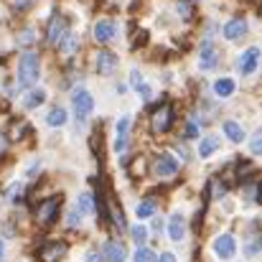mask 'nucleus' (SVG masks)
Segmentation results:
<instances>
[{
	"label": "nucleus",
	"instance_id": "1",
	"mask_svg": "<svg viewBox=\"0 0 262 262\" xmlns=\"http://www.w3.org/2000/svg\"><path fill=\"white\" fill-rule=\"evenodd\" d=\"M38 79V56L33 51H26L18 64V87H31Z\"/></svg>",
	"mask_w": 262,
	"mask_h": 262
},
{
	"label": "nucleus",
	"instance_id": "2",
	"mask_svg": "<svg viewBox=\"0 0 262 262\" xmlns=\"http://www.w3.org/2000/svg\"><path fill=\"white\" fill-rule=\"evenodd\" d=\"M59 209H61V196H51V199L41 201V204L36 206V219H38V224L51 227V224L56 222V216H59Z\"/></svg>",
	"mask_w": 262,
	"mask_h": 262
},
{
	"label": "nucleus",
	"instance_id": "3",
	"mask_svg": "<svg viewBox=\"0 0 262 262\" xmlns=\"http://www.w3.org/2000/svg\"><path fill=\"white\" fill-rule=\"evenodd\" d=\"M171 125H173V107H171L168 102H163V104L156 107L153 115H150V130H153L156 135H161V133H166Z\"/></svg>",
	"mask_w": 262,
	"mask_h": 262
},
{
	"label": "nucleus",
	"instance_id": "4",
	"mask_svg": "<svg viewBox=\"0 0 262 262\" xmlns=\"http://www.w3.org/2000/svg\"><path fill=\"white\" fill-rule=\"evenodd\" d=\"M153 173L158 178H168V176H176L178 173V161H176L171 153H161L153 163Z\"/></svg>",
	"mask_w": 262,
	"mask_h": 262
},
{
	"label": "nucleus",
	"instance_id": "5",
	"mask_svg": "<svg viewBox=\"0 0 262 262\" xmlns=\"http://www.w3.org/2000/svg\"><path fill=\"white\" fill-rule=\"evenodd\" d=\"M49 43H54V46H59L67 36H69V26H67V20L61 18V15H54L51 20H49Z\"/></svg>",
	"mask_w": 262,
	"mask_h": 262
},
{
	"label": "nucleus",
	"instance_id": "6",
	"mask_svg": "<svg viewBox=\"0 0 262 262\" xmlns=\"http://www.w3.org/2000/svg\"><path fill=\"white\" fill-rule=\"evenodd\" d=\"M72 102H74V112H77V117H79V120L89 117V112L94 110V99H92V94H89L87 89H77Z\"/></svg>",
	"mask_w": 262,
	"mask_h": 262
},
{
	"label": "nucleus",
	"instance_id": "7",
	"mask_svg": "<svg viewBox=\"0 0 262 262\" xmlns=\"http://www.w3.org/2000/svg\"><path fill=\"white\" fill-rule=\"evenodd\" d=\"M219 64V54H216V46L211 41H204L201 43V54H199V67L201 72H209Z\"/></svg>",
	"mask_w": 262,
	"mask_h": 262
},
{
	"label": "nucleus",
	"instance_id": "8",
	"mask_svg": "<svg viewBox=\"0 0 262 262\" xmlns=\"http://www.w3.org/2000/svg\"><path fill=\"white\" fill-rule=\"evenodd\" d=\"M214 252H216V257H222V260H232L234 252H237V242H234V237H232V234H222V237H216V239H214Z\"/></svg>",
	"mask_w": 262,
	"mask_h": 262
},
{
	"label": "nucleus",
	"instance_id": "9",
	"mask_svg": "<svg viewBox=\"0 0 262 262\" xmlns=\"http://www.w3.org/2000/svg\"><path fill=\"white\" fill-rule=\"evenodd\" d=\"M115 20L112 18H99L97 23H94V38H97V43H107V41H112L115 38Z\"/></svg>",
	"mask_w": 262,
	"mask_h": 262
},
{
	"label": "nucleus",
	"instance_id": "10",
	"mask_svg": "<svg viewBox=\"0 0 262 262\" xmlns=\"http://www.w3.org/2000/svg\"><path fill=\"white\" fill-rule=\"evenodd\" d=\"M257 64H260V49H247L245 54H242V59H239V72H242V77H250V74H255L257 72Z\"/></svg>",
	"mask_w": 262,
	"mask_h": 262
},
{
	"label": "nucleus",
	"instance_id": "11",
	"mask_svg": "<svg viewBox=\"0 0 262 262\" xmlns=\"http://www.w3.org/2000/svg\"><path fill=\"white\" fill-rule=\"evenodd\" d=\"M67 242H49L43 250H41V260L43 262H59L67 255Z\"/></svg>",
	"mask_w": 262,
	"mask_h": 262
},
{
	"label": "nucleus",
	"instance_id": "12",
	"mask_svg": "<svg viewBox=\"0 0 262 262\" xmlns=\"http://www.w3.org/2000/svg\"><path fill=\"white\" fill-rule=\"evenodd\" d=\"M247 33V20L245 18H232L227 26H224V38H229V41H237V38H242Z\"/></svg>",
	"mask_w": 262,
	"mask_h": 262
},
{
	"label": "nucleus",
	"instance_id": "13",
	"mask_svg": "<svg viewBox=\"0 0 262 262\" xmlns=\"http://www.w3.org/2000/svg\"><path fill=\"white\" fill-rule=\"evenodd\" d=\"M127 143H130V117H122V120L117 122V140H115V150H117V153H122V150L127 148Z\"/></svg>",
	"mask_w": 262,
	"mask_h": 262
},
{
	"label": "nucleus",
	"instance_id": "14",
	"mask_svg": "<svg viewBox=\"0 0 262 262\" xmlns=\"http://www.w3.org/2000/svg\"><path fill=\"white\" fill-rule=\"evenodd\" d=\"M94 59H97V72L99 74H112L115 67H117V59H115L112 51H99Z\"/></svg>",
	"mask_w": 262,
	"mask_h": 262
},
{
	"label": "nucleus",
	"instance_id": "15",
	"mask_svg": "<svg viewBox=\"0 0 262 262\" xmlns=\"http://www.w3.org/2000/svg\"><path fill=\"white\" fill-rule=\"evenodd\" d=\"M102 255L107 257V262H125V257H127V252L120 242H107L102 247Z\"/></svg>",
	"mask_w": 262,
	"mask_h": 262
},
{
	"label": "nucleus",
	"instance_id": "16",
	"mask_svg": "<svg viewBox=\"0 0 262 262\" xmlns=\"http://www.w3.org/2000/svg\"><path fill=\"white\" fill-rule=\"evenodd\" d=\"M183 232H186L183 216H181V214H173L171 222H168V234H171V239H173V242H181V239H183Z\"/></svg>",
	"mask_w": 262,
	"mask_h": 262
},
{
	"label": "nucleus",
	"instance_id": "17",
	"mask_svg": "<svg viewBox=\"0 0 262 262\" xmlns=\"http://www.w3.org/2000/svg\"><path fill=\"white\" fill-rule=\"evenodd\" d=\"M224 193H227V186L222 183V178H219V176H214V178H209V186H206V196L216 201V199H222Z\"/></svg>",
	"mask_w": 262,
	"mask_h": 262
},
{
	"label": "nucleus",
	"instance_id": "18",
	"mask_svg": "<svg viewBox=\"0 0 262 262\" xmlns=\"http://www.w3.org/2000/svg\"><path fill=\"white\" fill-rule=\"evenodd\" d=\"M224 133H227V138H229L232 143H242V140H245V133H242V127H239L234 120H227V122H224Z\"/></svg>",
	"mask_w": 262,
	"mask_h": 262
},
{
	"label": "nucleus",
	"instance_id": "19",
	"mask_svg": "<svg viewBox=\"0 0 262 262\" xmlns=\"http://www.w3.org/2000/svg\"><path fill=\"white\" fill-rule=\"evenodd\" d=\"M46 122H49L51 127H61V125L67 122V110H64V107H54V110L46 115Z\"/></svg>",
	"mask_w": 262,
	"mask_h": 262
},
{
	"label": "nucleus",
	"instance_id": "20",
	"mask_svg": "<svg viewBox=\"0 0 262 262\" xmlns=\"http://www.w3.org/2000/svg\"><path fill=\"white\" fill-rule=\"evenodd\" d=\"M135 214H138V219H148V216H153V214H156V199H143V201L138 204Z\"/></svg>",
	"mask_w": 262,
	"mask_h": 262
},
{
	"label": "nucleus",
	"instance_id": "21",
	"mask_svg": "<svg viewBox=\"0 0 262 262\" xmlns=\"http://www.w3.org/2000/svg\"><path fill=\"white\" fill-rule=\"evenodd\" d=\"M79 214H92L94 211V196L89 193V191H84L82 196H79V201H77V206H74Z\"/></svg>",
	"mask_w": 262,
	"mask_h": 262
},
{
	"label": "nucleus",
	"instance_id": "22",
	"mask_svg": "<svg viewBox=\"0 0 262 262\" xmlns=\"http://www.w3.org/2000/svg\"><path fill=\"white\" fill-rule=\"evenodd\" d=\"M43 99H46V94H43L41 89H33V92H28V94H26V99H23V107L33 110V107H38Z\"/></svg>",
	"mask_w": 262,
	"mask_h": 262
},
{
	"label": "nucleus",
	"instance_id": "23",
	"mask_svg": "<svg viewBox=\"0 0 262 262\" xmlns=\"http://www.w3.org/2000/svg\"><path fill=\"white\" fill-rule=\"evenodd\" d=\"M216 148H219V140H216V138H206V140H201V145H199V156H201V158H209Z\"/></svg>",
	"mask_w": 262,
	"mask_h": 262
},
{
	"label": "nucleus",
	"instance_id": "24",
	"mask_svg": "<svg viewBox=\"0 0 262 262\" xmlns=\"http://www.w3.org/2000/svg\"><path fill=\"white\" fill-rule=\"evenodd\" d=\"M214 92H216L219 97H229V94L234 92V82H232L229 77H224V79H219V82L214 84Z\"/></svg>",
	"mask_w": 262,
	"mask_h": 262
},
{
	"label": "nucleus",
	"instance_id": "25",
	"mask_svg": "<svg viewBox=\"0 0 262 262\" xmlns=\"http://www.w3.org/2000/svg\"><path fill=\"white\" fill-rule=\"evenodd\" d=\"M130 234H133V242H138V245H145V242H148V229H145L143 224H135V227L130 229Z\"/></svg>",
	"mask_w": 262,
	"mask_h": 262
},
{
	"label": "nucleus",
	"instance_id": "26",
	"mask_svg": "<svg viewBox=\"0 0 262 262\" xmlns=\"http://www.w3.org/2000/svg\"><path fill=\"white\" fill-rule=\"evenodd\" d=\"M156 260H158V255L153 250H148V247H140L135 252V262H156Z\"/></svg>",
	"mask_w": 262,
	"mask_h": 262
},
{
	"label": "nucleus",
	"instance_id": "27",
	"mask_svg": "<svg viewBox=\"0 0 262 262\" xmlns=\"http://www.w3.org/2000/svg\"><path fill=\"white\" fill-rule=\"evenodd\" d=\"M33 36H36V33H33L31 28H23V31L18 33V43H20V46H31V43L36 41Z\"/></svg>",
	"mask_w": 262,
	"mask_h": 262
},
{
	"label": "nucleus",
	"instance_id": "28",
	"mask_svg": "<svg viewBox=\"0 0 262 262\" xmlns=\"http://www.w3.org/2000/svg\"><path fill=\"white\" fill-rule=\"evenodd\" d=\"M112 219H115V227H117L120 232H125V229H127V224H125V216H122V211L112 209Z\"/></svg>",
	"mask_w": 262,
	"mask_h": 262
},
{
	"label": "nucleus",
	"instance_id": "29",
	"mask_svg": "<svg viewBox=\"0 0 262 262\" xmlns=\"http://www.w3.org/2000/svg\"><path fill=\"white\" fill-rule=\"evenodd\" d=\"M250 148H252V153H260L262 150V133H255V138H252Z\"/></svg>",
	"mask_w": 262,
	"mask_h": 262
},
{
	"label": "nucleus",
	"instance_id": "30",
	"mask_svg": "<svg viewBox=\"0 0 262 262\" xmlns=\"http://www.w3.org/2000/svg\"><path fill=\"white\" fill-rule=\"evenodd\" d=\"M79 219H82V214L74 209V211H69V216H67V224H69V227H77V224H79Z\"/></svg>",
	"mask_w": 262,
	"mask_h": 262
},
{
	"label": "nucleus",
	"instance_id": "31",
	"mask_svg": "<svg viewBox=\"0 0 262 262\" xmlns=\"http://www.w3.org/2000/svg\"><path fill=\"white\" fill-rule=\"evenodd\" d=\"M130 84H133L135 89H140V87H143V77H140V74H138L135 69L130 72Z\"/></svg>",
	"mask_w": 262,
	"mask_h": 262
},
{
	"label": "nucleus",
	"instance_id": "32",
	"mask_svg": "<svg viewBox=\"0 0 262 262\" xmlns=\"http://www.w3.org/2000/svg\"><path fill=\"white\" fill-rule=\"evenodd\" d=\"M196 135H199V127H196L193 122H188V125H186V138H196Z\"/></svg>",
	"mask_w": 262,
	"mask_h": 262
},
{
	"label": "nucleus",
	"instance_id": "33",
	"mask_svg": "<svg viewBox=\"0 0 262 262\" xmlns=\"http://www.w3.org/2000/svg\"><path fill=\"white\" fill-rule=\"evenodd\" d=\"M257 250H260V247H257V239H252V242L247 245V255H250V257H255V255H257Z\"/></svg>",
	"mask_w": 262,
	"mask_h": 262
},
{
	"label": "nucleus",
	"instance_id": "34",
	"mask_svg": "<svg viewBox=\"0 0 262 262\" xmlns=\"http://www.w3.org/2000/svg\"><path fill=\"white\" fill-rule=\"evenodd\" d=\"M156 262H176V257L171 255V252H163V255H161V260H156Z\"/></svg>",
	"mask_w": 262,
	"mask_h": 262
},
{
	"label": "nucleus",
	"instance_id": "35",
	"mask_svg": "<svg viewBox=\"0 0 262 262\" xmlns=\"http://www.w3.org/2000/svg\"><path fill=\"white\" fill-rule=\"evenodd\" d=\"M99 260H102V257H99L97 252H89L87 255V262H99Z\"/></svg>",
	"mask_w": 262,
	"mask_h": 262
},
{
	"label": "nucleus",
	"instance_id": "36",
	"mask_svg": "<svg viewBox=\"0 0 262 262\" xmlns=\"http://www.w3.org/2000/svg\"><path fill=\"white\" fill-rule=\"evenodd\" d=\"M3 255H5V245H3V239H0V260H3Z\"/></svg>",
	"mask_w": 262,
	"mask_h": 262
}]
</instances>
